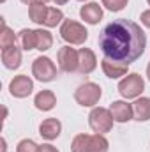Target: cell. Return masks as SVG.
I'll return each instance as SVG.
<instances>
[{
    "label": "cell",
    "instance_id": "obj_1",
    "mask_svg": "<svg viewBox=\"0 0 150 152\" xmlns=\"http://www.w3.org/2000/svg\"><path fill=\"white\" fill-rule=\"evenodd\" d=\"M145 44L147 37L141 27L125 18L108 23L99 36V46L104 57L125 66L133 64L143 55Z\"/></svg>",
    "mask_w": 150,
    "mask_h": 152
},
{
    "label": "cell",
    "instance_id": "obj_2",
    "mask_svg": "<svg viewBox=\"0 0 150 152\" xmlns=\"http://www.w3.org/2000/svg\"><path fill=\"white\" fill-rule=\"evenodd\" d=\"M73 152H108V140L103 134H78L71 145Z\"/></svg>",
    "mask_w": 150,
    "mask_h": 152
},
{
    "label": "cell",
    "instance_id": "obj_3",
    "mask_svg": "<svg viewBox=\"0 0 150 152\" xmlns=\"http://www.w3.org/2000/svg\"><path fill=\"white\" fill-rule=\"evenodd\" d=\"M113 120L115 118H113L111 112L106 110V108H94L88 115V124L97 134L108 133L113 127Z\"/></svg>",
    "mask_w": 150,
    "mask_h": 152
},
{
    "label": "cell",
    "instance_id": "obj_4",
    "mask_svg": "<svg viewBox=\"0 0 150 152\" xmlns=\"http://www.w3.org/2000/svg\"><path fill=\"white\" fill-rule=\"evenodd\" d=\"M60 36L64 41H67L69 44H83L87 37H88V32L85 30V27L78 21L73 20H66L62 23V28H60Z\"/></svg>",
    "mask_w": 150,
    "mask_h": 152
},
{
    "label": "cell",
    "instance_id": "obj_5",
    "mask_svg": "<svg viewBox=\"0 0 150 152\" xmlns=\"http://www.w3.org/2000/svg\"><path fill=\"white\" fill-rule=\"evenodd\" d=\"M101 87L95 85V83H85V85H79L74 92V99L78 104L81 106H94L97 104V101L101 99Z\"/></svg>",
    "mask_w": 150,
    "mask_h": 152
},
{
    "label": "cell",
    "instance_id": "obj_6",
    "mask_svg": "<svg viewBox=\"0 0 150 152\" xmlns=\"http://www.w3.org/2000/svg\"><path fill=\"white\" fill-rule=\"evenodd\" d=\"M143 87H145L143 78L140 75H136V73H133V75L125 76V78L118 83V92H120L125 99H133V97H138V96L141 94Z\"/></svg>",
    "mask_w": 150,
    "mask_h": 152
},
{
    "label": "cell",
    "instance_id": "obj_7",
    "mask_svg": "<svg viewBox=\"0 0 150 152\" xmlns=\"http://www.w3.org/2000/svg\"><path fill=\"white\" fill-rule=\"evenodd\" d=\"M32 73L39 81H51L57 76V67L48 57H37L32 64Z\"/></svg>",
    "mask_w": 150,
    "mask_h": 152
},
{
    "label": "cell",
    "instance_id": "obj_8",
    "mask_svg": "<svg viewBox=\"0 0 150 152\" xmlns=\"http://www.w3.org/2000/svg\"><path fill=\"white\" fill-rule=\"evenodd\" d=\"M58 66L62 71L66 73H73L78 69L79 66V57H78V51L71 46H64L58 50Z\"/></svg>",
    "mask_w": 150,
    "mask_h": 152
},
{
    "label": "cell",
    "instance_id": "obj_9",
    "mask_svg": "<svg viewBox=\"0 0 150 152\" xmlns=\"http://www.w3.org/2000/svg\"><path fill=\"white\" fill-rule=\"evenodd\" d=\"M9 90L14 97H27L30 96V92L34 90V83L28 76L21 75V76H16L11 83H9Z\"/></svg>",
    "mask_w": 150,
    "mask_h": 152
},
{
    "label": "cell",
    "instance_id": "obj_10",
    "mask_svg": "<svg viewBox=\"0 0 150 152\" xmlns=\"http://www.w3.org/2000/svg\"><path fill=\"white\" fill-rule=\"evenodd\" d=\"M78 57H79V66H78V69H79L83 75H88V73H92V71L95 69L97 58H95V55H94L92 50L81 48V50L78 51Z\"/></svg>",
    "mask_w": 150,
    "mask_h": 152
},
{
    "label": "cell",
    "instance_id": "obj_11",
    "mask_svg": "<svg viewBox=\"0 0 150 152\" xmlns=\"http://www.w3.org/2000/svg\"><path fill=\"white\" fill-rule=\"evenodd\" d=\"M79 16H81L87 23L95 25V23H99V21H101V18H103V9H101V5H99V4L90 2V4H87V5H83V7H81Z\"/></svg>",
    "mask_w": 150,
    "mask_h": 152
},
{
    "label": "cell",
    "instance_id": "obj_12",
    "mask_svg": "<svg viewBox=\"0 0 150 152\" xmlns=\"http://www.w3.org/2000/svg\"><path fill=\"white\" fill-rule=\"evenodd\" d=\"M110 112L117 122H127L133 118V106L124 101H115L110 106Z\"/></svg>",
    "mask_w": 150,
    "mask_h": 152
},
{
    "label": "cell",
    "instance_id": "obj_13",
    "mask_svg": "<svg viewBox=\"0 0 150 152\" xmlns=\"http://www.w3.org/2000/svg\"><path fill=\"white\" fill-rule=\"evenodd\" d=\"M2 62H4V66L7 69H18L20 64H21V51H20V48L11 46V48L2 50Z\"/></svg>",
    "mask_w": 150,
    "mask_h": 152
},
{
    "label": "cell",
    "instance_id": "obj_14",
    "mask_svg": "<svg viewBox=\"0 0 150 152\" xmlns=\"http://www.w3.org/2000/svg\"><path fill=\"white\" fill-rule=\"evenodd\" d=\"M60 129H62V124L57 120V118H46L41 126H39V133L42 138L46 140H55L58 134H60Z\"/></svg>",
    "mask_w": 150,
    "mask_h": 152
},
{
    "label": "cell",
    "instance_id": "obj_15",
    "mask_svg": "<svg viewBox=\"0 0 150 152\" xmlns=\"http://www.w3.org/2000/svg\"><path fill=\"white\" fill-rule=\"evenodd\" d=\"M133 117L140 122H145L150 118V99L149 97H141L136 99L133 103Z\"/></svg>",
    "mask_w": 150,
    "mask_h": 152
},
{
    "label": "cell",
    "instance_id": "obj_16",
    "mask_svg": "<svg viewBox=\"0 0 150 152\" xmlns=\"http://www.w3.org/2000/svg\"><path fill=\"white\" fill-rule=\"evenodd\" d=\"M55 103H57V97H55V94H53L51 90H42V92H39L37 96H36V99H34L36 108H37V110H42V112H50V110L55 106Z\"/></svg>",
    "mask_w": 150,
    "mask_h": 152
},
{
    "label": "cell",
    "instance_id": "obj_17",
    "mask_svg": "<svg viewBox=\"0 0 150 152\" xmlns=\"http://www.w3.org/2000/svg\"><path fill=\"white\" fill-rule=\"evenodd\" d=\"M103 71L108 78H120L127 73V66L120 64V62H113L110 58H104L103 60Z\"/></svg>",
    "mask_w": 150,
    "mask_h": 152
},
{
    "label": "cell",
    "instance_id": "obj_18",
    "mask_svg": "<svg viewBox=\"0 0 150 152\" xmlns=\"http://www.w3.org/2000/svg\"><path fill=\"white\" fill-rule=\"evenodd\" d=\"M48 5H44V2H34L30 4L28 7V16L34 23H39V25H44V20H46V14H48Z\"/></svg>",
    "mask_w": 150,
    "mask_h": 152
},
{
    "label": "cell",
    "instance_id": "obj_19",
    "mask_svg": "<svg viewBox=\"0 0 150 152\" xmlns=\"http://www.w3.org/2000/svg\"><path fill=\"white\" fill-rule=\"evenodd\" d=\"M20 42H21V48L27 50V51L36 50V46H37V34H36V30L23 28L20 32Z\"/></svg>",
    "mask_w": 150,
    "mask_h": 152
},
{
    "label": "cell",
    "instance_id": "obj_20",
    "mask_svg": "<svg viewBox=\"0 0 150 152\" xmlns=\"http://www.w3.org/2000/svg\"><path fill=\"white\" fill-rule=\"evenodd\" d=\"M0 46L2 50L5 48H11V46H16V36L14 32L5 25V21H2V34H0Z\"/></svg>",
    "mask_w": 150,
    "mask_h": 152
},
{
    "label": "cell",
    "instance_id": "obj_21",
    "mask_svg": "<svg viewBox=\"0 0 150 152\" xmlns=\"http://www.w3.org/2000/svg\"><path fill=\"white\" fill-rule=\"evenodd\" d=\"M36 34H37V46H36V50H41V51L50 50L51 44H53V37H51V34H50L48 30H42V28L36 30Z\"/></svg>",
    "mask_w": 150,
    "mask_h": 152
},
{
    "label": "cell",
    "instance_id": "obj_22",
    "mask_svg": "<svg viewBox=\"0 0 150 152\" xmlns=\"http://www.w3.org/2000/svg\"><path fill=\"white\" fill-rule=\"evenodd\" d=\"M62 20H64V12L57 7H50L48 14H46V20H44V25L46 27H57Z\"/></svg>",
    "mask_w": 150,
    "mask_h": 152
},
{
    "label": "cell",
    "instance_id": "obj_23",
    "mask_svg": "<svg viewBox=\"0 0 150 152\" xmlns=\"http://www.w3.org/2000/svg\"><path fill=\"white\" fill-rule=\"evenodd\" d=\"M18 152H39V147L32 140H21L18 143Z\"/></svg>",
    "mask_w": 150,
    "mask_h": 152
},
{
    "label": "cell",
    "instance_id": "obj_24",
    "mask_svg": "<svg viewBox=\"0 0 150 152\" xmlns=\"http://www.w3.org/2000/svg\"><path fill=\"white\" fill-rule=\"evenodd\" d=\"M103 5L110 11H122L127 5V0H103Z\"/></svg>",
    "mask_w": 150,
    "mask_h": 152
},
{
    "label": "cell",
    "instance_id": "obj_25",
    "mask_svg": "<svg viewBox=\"0 0 150 152\" xmlns=\"http://www.w3.org/2000/svg\"><path fill=\"white\" fill-rule=\"evenodd\" d=\"M141 23H143L145 27H149V28H150V11L141 12Z\"/></svg>",
    "mask_w": 150,
    "mask_h": 152
},
{
    "label": "cell",
    "instance_id": "obj_26",
    "mask_svg": "<svg viewBox=\"0 0 150 152\" xmlns=\"http://www.w3.org/2000/svg\"><path fill=\"white\" fill-rule=\"evenodd\" d=\"M39 152H58V151H57L53 145H48V143H46V145H41V147H39Z\"/></svg>",
    "mask_w": 150,
    "mask_h": 152
},
{
    "label": "cell",
    "instance_id": "obj_27",
    "mask_svg": "<svg viewBox=\"0 0 150 152\" xmlns=\"http://www.w3.org/2000/svg\"><path fill=\"white\" fill-rule=\"evenodd\" d=\"M21 2H23V4H28V5H30V4H34V2H44V4H46V2H50V0H21Z\"/></svg>",
    "mask_w": 150,
    "mask_h": 152
},
{
    "label": "cell",
    "instance_id": "obj_28",
    "mask_svg": "<svg viewBox=\"0 0 150 152\" xmlns=\"http://www.w3.org/2000/svg\"><path fill=\"white\" fill-rule=\"evenodd\" d=\"M55 2H57V4H58V5H64V4H66V2H67V0H55Z\"/></svg>",
    "mask_w": 150,
    "mask_h": 152
},
{
    "label": "cell",
    "instance_id": "obj_29",
    "mask_svg": "<svg viewBox=\"0 0 150 152\" xmlns=\"http://www.w3.org/2000/svg\"><path fill=\"white\" fill-rule=\"evenodd\" d=\"M147 76H149V80H150V64H149V67H147Z\"/></svg>",
    "mask_w": 150,
    "mask_h": 152
},
{
    "label": "cell",
    "instance_id": "obj_30",
    "mask_svg": "<svg viewBox=\"0 0 150 152\" xmlns=\"http://www.w3.org/2000/svg\"><path fill=\"white\" fill-rule=\"evenodd\" d=\"M0 2H5V0H0Z\"/></svg>",
    "mask_w": 150,
    "mask_h": 152
},
{
    "label": "cell",
    "instance_id": "obj_31",
    "mask_svg": "<svg viewBox=\"0 0 150 152\" xmlns=\"http://www.w3.org/2000/svg\"><path fill=\"white\" fill-rule=\"evenodd\" d=\"M149 4H150V0H149Z\"/></svg>",
    "mask_w": 150,
    "mask_h": 152
},
{
    "label": "cell",
    "instance_id": "obj_32",
    "mask_svg": "<svg viewBox=\"0 0 150 152\" xmlns=\"http://www.w3.org/2000/svg\"><path fill=\"white\" fill-rule=\"evenodd\" d=\"M81 2H83V0H81Z\"/></svg>",
    "mask_w": 150,
    "mask_h": 152
}]
</instances>
